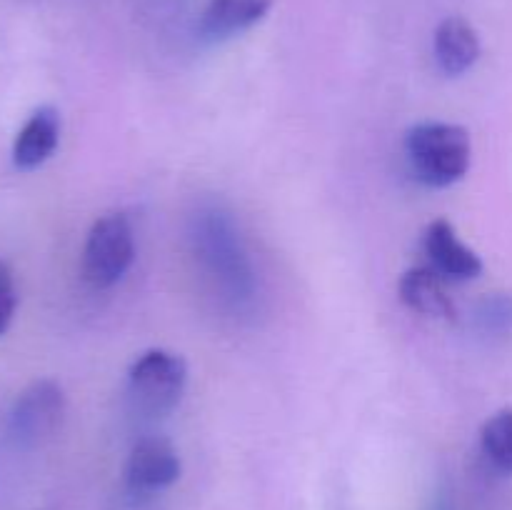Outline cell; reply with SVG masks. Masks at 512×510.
Here are the masks:
<instances>
[{"mask_svg":"<svg viewBox=\"0 0 512 510\" xmlns=\"http://www.w3.org/2000/svg\"><path fill=\"white\" fill-rule=\"evenodd\" d=\"M400 300L408 305L413 313L428 315V318L448 320L455 323L458 320V310H455L453 298L448 295L445 280L433 265H423V268H410L403 273L398 285Z\"/></svg>","mask_w":512,"mask_h":510,"instance_id":"cell-7","label":"cell"},{"mask_svg":"<svg viewBox=\"0 0 512 510\" xmlns=\"http://www.w3.org/2000/svg\"><path fill=\"white\" fill-rule=\"evenodd\" d=\"M130 395L140 410L150 415H165L180 403L188 383V365L170 350H145L128 370Z\"/></svg>","mask_w":512,"mask_h":510,"instance_id":"cell-2","label":"cell"},{"mask_svg":"<svg viewBox=\"0 0 512 510\" xmlns=\"http://www.w3.org/2000/svg\"><path fill=\"white\" fill-rule=\"evenodd\" d=\"M425 253L443 278L473 280L483 273V258L460 240L453 223L445 218L433 220L425 230Z\"/></svg>","mask_w":512,"mask_h":510,"instance_id":"cell-6","label":"cell"},{"mask_svg":"<svg viewBox=\"0 0 512 510\" xmlns=\"http://www.w3.org/2000/svg\"><path fill=\"white\" fill-rule=\"evenodd\" d=\"M60 140V113L53 105L33 110L13 143V163L20 170H35L55 153Z\"/></svg>","mask_w":512,"mask_h":510,"instance_id":"cell-8","label":"cell"},{"mask_svg":"<svg viewBox=\"0 0 512 510\" xmlns=\"http://www.w3.org/2000/svg\"><path fill=\"white\" fill-rule=\"evenodd\" d=\"M125 478L133 490H163L180 478V458L165 438H143L130 450Z\"/></svg>","mask_w":512,"mask_h":510,"instance_id":"cell-5","label":"cell"},{"mask_svg":"<svg viewBox=\"0 0 512 510\" xmlns=\"http://www.w3.org/2000/svg\"><path fill=\"white\" fill-rule=\"evenodd\" d=\"M273 5L275 0H210L200 33L208 40H228L260 23Z\"/></svg>","mask_w":512,"mask_h":510,"instance_id":"cell-10","label":"cell"},{"mask_svg":"<svg viewBox=\"0 0 512 510\" xmlns=\"http://www.w3.org/2000/svg\"><path fill=\"white\" fill-rule=\"evenodd\" d=\"M483 450L500 473H512V408H503L483 425Z\"/></svg>","mask_w":512,"mask_h":510,"instance_id":"cell-11","label":"cell"},{"mask_svg":"<svg viewBox=\"0 0 512 510\" xmlns=\"http://www.w3.org/2000/svg\"><path fill=\"white\" fill-rule=\"evenodd\" d=\"M135 258L133 225L125 215L110 213L93 223L83 248V278L93 288L118 283Z\"/></svg>","mask_w":512,"mask_h":510,"instance_id":"cell-3","label":"cell"},{"mask_svg":"<svg viewBox=\"0 0 512 510\" xmlns=\"http://www.w3.org/2000/svg\"><path fill=\"white\" fill-rule=\"evenodd\" d=\"M405 153L420 183L448 188L463 180L473 160V140L458 123H418L405 135Z\"/></svg>","mask_w":512,"mask_h":510,"instance_id":"cell-1","label":"cell"},{"mask_svg":"<svg viewBox=\"0 0 512 510\" xmlns=\"http://www.w3.org/2000/svg\"><path fill=\"white\" fill-rule=\"evenodd\" d=\"M65 395L55 380H35L18 395L8 413V430L18 443L35 445L60 428Z\"/></svg>","mask_w":512,"mask_h":510,"instance_id":"cell-4","label":"cell"},{"mask_svg":"<svg viewBox=\"0 0 512 510\" xmlns=\"http://www.w3.org/2000/svg\"><path fill=\"white\" fill-rule=\"evenodd\" d=\"M475 320L490 335L512 333V295L493 293L480 300L478 310H475Z\"/></svg>","mask_w":512,"mask_h":510,"instance_id":"cell-12","label":"cell"},{"mask_svg":"<svg viewBox=\"0 0 512 510\" xmlns=\"http://www.w3.org/2000/svg\"><path fill=\"white\" fill-rule=\"evenodd\" d=\"M435 60L445 75H463L478 63L480 35L460 15H450L435 30Z\"/></svg>","mask_w":512,"mask_h":510,"instance_id":"cell-9","label":"cell"},{"mask_svg":"<svg viewBox=\"0 0 512 510\" xmlns=\"http://www.w3.org/2000/svg\"><path fill=\"white\" fill-rule=\"evenodd\" d=\"M15 305H18V293H15L13 273H10L8 265L0 263V335L13 323Z\"/></svg>","mask_w":512,"mask_h":510,"instance_id":"cell-13","label":"cell"}]
</instances>
